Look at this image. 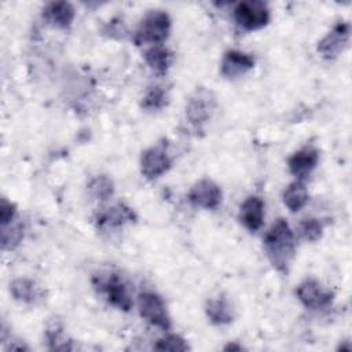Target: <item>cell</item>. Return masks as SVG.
Returning a JSON list of instances; mask_svg holds the SVG:
<instances>
[{
    "label": "cell",
    "instance_id": "obj_1",
    "mask_svg": "<svg viewBox=\"0 0 352 352\" xmlns=\"http://www.w3.org/2000/svg\"><path fill=\"white\" fill-rule=\"evenodd\" d=\"M264 249L267 257L275 268L286 271L294 254V235L283 219H278L264 236Z\"/></svg>",
    "mask_w": 352,
    "mask_h": 352
},
{
    "label": "cell",
    "instance_id": "obj_2",
    "mask_svg": "<svg viewBox=\"0 0 352 352\" xmlns=\"http://www.w3.org/2000/svg\"><path fill=\"white\" fill-rule=\"evenodd\" d=\"M170 29V19L169 15L164 11L155 10L150 11L140 22L135 41L136 44H143V43H151L154 45L161 44L169 34Z\"/></svg>",
    "mask_w": 352,
    "mask_h": 352
},
{
    "label": "cell",
    "instance_id": "obj_3",
    "mask_svg": "<svg viewBox=\"0 0 352 352\" xmlns=\"http://www.w3.org/2000/svg\"><path fill=\"white\" fill-rule=\"evenodd\" d=\"M139 311L140 315L151 324L161 327L162 330H169L170 318L168 315L165 302L158 294L151 292L142 293L139 296Z\"/></svg>",
    "mask_w": 352,
    "mask_h": 352
},
{
    "label": "cell",
    "instance_id": "obj_4",
    "mask_svg": "<svg viewBox=\"0 0 352 352\" xmlns=\"http://www.w3.org/2000/svg\"><path fill=\"white\" fill-rule=\"evenodd\" d=\"M236 22L248 30L265 26L270 21V11L263 1H242L234 11Z\"/></svg>",
    "mask_w": 352,
    "mask_h": 352
},
{
    "label": "cell",
    "instance_id": "obj_5",
    "mask_svg": "<svg viewBox=\"0 0 352 352\" xmlns=\"http://www.w3.org/2000/svg\"><path fill=\"white\" fill-rule=\"evenodd\" d=\"M298 300L309 309H323L333 301V292L324 289L315 279H305L296 290Z\"/></svg>",
    "mask_w": 352,
    "mask_h": 352
},
{
    "label": "cell",
    "instance_id": "obj_6",
    "mask_svg": "<svg viewBox=\"0 0 352 352\" xmlns=\"http://www.w3.org/2000/svg\"><path fill=\"white\" fill-rule=\"evenodd\" d=\"M188 199L195 206L204 209H216L221 202V190L214 182L204 179L191 187Z\"/></svg>",
    "mask_w": 352,
    "mask_h": 352
},
{
    "label": "cell",
    "instance_id": "obj_7",
    "mask_svg": "<svg viewBox=\"0 0 352 352\" xmlns=\"http://www.w3.org/2000/svg\"><path fill=\"white\" fill-rule=\"evenodd\" d=\"M170 168V160L162 147H151L146 150L140 160L142 173L147 179H155Z\"/></svg>",
    "mask_w": 352,
    "mask_h": 352
},
{
    "label": "cell",
    "instance_id": "obj_8",
    "mask_svg": "<svg viewBox=\"0 0 352 352\" xmlns=\"http://www.w3.org/2000/svg\"><path fill=\"white\" fill-rule=\"evenodd\" d=\"M348 37H349V25L338 23L322 38V41L318 45V51L326 59H333L344 50L348 41Z\"/></svg>",
    "mask_w": 352,
    "mask_h": 352
},
{
    "label": "cell",
    "instance_id": "obj_9",
    "mask_svg": "<svg viewBox=\"0 0 352 352\" xmlns=\"http://www.w3.org/2000/svg\"><path fill=\"white\" fill-rule=\"evenodd\" d=\"M319 160V153L314 147H302L296 151L287 161L289 170L297 177V180H304L316 166Z\"/></svg>",
    "mask_w": 352,
    "mask_h": 352
},
{
    "label": "cell",
    "instance_id": "obj_10",
    "mask_svg": "<svg viewBox=\"0 0 352 352\" xmlns=\"http://www.w3.org/2000/svg\"><path fill=\"white\" fill-rule=\"evenodd\" d=\"M221 74L228 78L239 77L254 66V59L238 50H231L224 54L221 60Z\"/></svg>",
    "mask_w": 352,
    "mask_h": 352
},
{
    "label": "cell",
    "instance_id": "obj_11",
    "mask_svg": "<svg viewBox=\"0 0 352 352\" xmlns=\"http://www.w3.org/2000/svg\"><path fill=\"white\" fill-rule=\"evenodd\" d=\"M239 219L250 231H257L264 220V202L257 195L248 197L241 205Z\"/></svg>",
    "mask_w": 352,
    "mask_h": 352
},
{
    "label": "cell",
    "instance_id": "obj_12",
    "mask_svg": "<svg viewBox=\"0 0 352 352\" xmlns=\"http://www.w3.org/2000/svg\"><path fill=\"white\" fill-rule=\"evenodd\" d=\"M102 290L106 293L109 302L114 307L129 311L132 307V300L126 290V286L117 275H110L104 282H102Z\"/></svg>",
    "mask_w": 352,
    "mask_h": 352
},
{
    "label": "cell",
    "instance_id": "obj_13",
    "mask_svg": "<svg viewBox=\"0 0 352 352\" xmlns=\"http://www.w3.org/2000/svg\"><path fill=\"white\" fill-rule=\"evenodd\" d=\"M212 99L206 91H197L186 107V116L194 125L204 124L210 117Z\"/></svg>",
    "mask_w": 352,
    "mask_h": 352
},
{
    "label": "cell",
    "instance_id": "obj_14",
    "mask_svg": "<svg viewBox=\"0 0 352 352\" xmlns=\"http://www.w3.org/2000/svg\"><path fill=\"white\" fill-rule=\"evenodd\" d=\"M43 16L52 26L66 29L72 25L74 19V8L70 3H66V1L50 3L44 8Z\"/></svg>",
    "mask_w": 352,
    "mask_h": 352
},
{
    "label": "cell",
    "instance_id": "obj_15",
    "mask_svg": "<svg viewBox=\"0 0 352 352\" xmlns=\"http://www.w3.org/2000/svg\"><path fill=\"white\" fill-rule=\"evenodd\" d=\"M206 315L214 324H227L234 318V309L226 297H214L206 302Z\"/></svg>",
    "mask_w": 352,
    "mask_h": 352
},
{
    "label": "cell",
    "instance_id": "obj_16",
    "mask_svg": "<svg viewBox=\"0 0 352 352\" xmlns=\"http://www.w3.org/2000/svg\"><path fill=\"white\" fill-rule=\"evenodd\" d=\"M308 201V191L307 187L301 180H296L286 187L283 191V202L292 210H300Z\"/></svg>",
    "mask_w": 352,
    "mask_h": 352
},
{
    "label": "cell",
    "instance_id": "obj_17",
    "mask_svg": "<svg viewBox=\"0 0 352 352\" xmlns=\"http://www.w3.org/2000/svg\"><path fill=\"white\" fill-rule=\"evenodd\" d=\"M135 219L136 216L131 208L125 206L124 204H118L113 208H109L104 213H102L99 216V223L111 227H118L128 221H135Z\"/></svg>",
    "mask_w": 352,
    "mask_h": 352
},
{
    "label": "cell",
    "instance_id": "obj_18",
    "mask_svg": "<svg viewBox=\"0 0 352 352\" xmlns=\"http://www.w3.org/2000/svg\"><path fill=\"white\" fill-rule=\"evenodd\" d=\"M144 59L153 70H155L158 73H164L169 67L170 52L165 47L157 44L146 51Z\"/></svg>",
    "mask_w": 352,
    "mask_h": 352
},
{
    "label": "cell",
    "instance_id": "obj_19",
    "mask_svg": "<svg viewBox=\"0 0 352 352\" xmlns=\"http://www.w3.org/2000/svg\"><path fill=\"white\" fill-rule=\"evenodd\" d=\"M10 289L14 298L19 301L32 302L36 298V286L29 279H16L11 283Z\"/></svg>",
    "mask_w": 352,
    "mask_h": 352
},
{
    "label": "cell",
    "instance_id": "obj_20",
    "mask_svg": "<svg viewBox=\"0 0 352 352\" xmlns=\"http://www.w3.org/2000/svg\"><path fill=\"white\" fill-rule=\"evenodd\" d=\"M166 104V92L161 87H151L143 96L142 106L146 110H160Z\"/></svg>",
    "mask_w": 352,
    "mask_h": 352
},
{
    "label": "cell",
    "instance_id": "obj_21",
    "mask_svg": "<svg viewBox=\"0 0 352 352\" xmlns=\"http://www.w3.org/2000/svg\"><path fill=\"white\" fill-rule=\"evenodd\" d=\"M323 226L318 219H305L298 226V234L308 242H315L322 236Z\"/></svg>",
    "mask_w": 352,
    "mask_h": 352
},
{
    "label": "cell",
    "instance_id": "obj_22",
    "mask_svg": "<svg viewBox=\"0 0 352 352\" xmlns=\"http://www.w3.org/2000/svg\"><path fill=\"white\" fill-rule=\"evenodd\" d=\"M91 194L98 199H107L113 194V183L106 176L95 177L88 186Z\"/></svg>",
    "mask_w": 352,
    "mask_h": 352
},
{
    "label": "cell",
    "instance_id": "obj_23",
    "mask_svg": "<svg viewBox=\"0 0 352 352\" xmlns=\"http://www.w3.org/2000/svg\"><path fill=\"white\" fill-rule=\"evenodd\" d=\"M154 348L157 351H187L188 345L186 342V340H183L180 336L176 334H169L161 340H158V342L154 345Z\"/></svg>",
    "mask_w": 352,
    "mask_h": 352
},
{
    "label": "cell",
    "instance_id": "obj_24",
    "mask_svg": "<svg viewBox=\"0 0 352 352\" xmlns=\"http://www.w3.org/2000/svg\"><path fill=\"white\" fill-rule=\"evenodd\" d=\"M15 216V206L6 201V199H1V206H0V220H1V226L6 227L7 224H10L12 221Z\"/></svg>",
    "mask_w": 352,
    "mask_h": 352
},
{
    "label": "cell",
    "instance_id": "obj_25",
    "mask_svg": "<svg viewBox=\"0 0 352 352\" xmlns=\"http://www.w3.org/2000/svg\"><path fill=\"white\" fill-rule=\"evenodd\" d=\"M241 349H242V346L235 345V344H230V345L224 346V351H241Z\"/></svg>",
    "mask_w": 352,
    "mask_h": 352
}]
</instances>
